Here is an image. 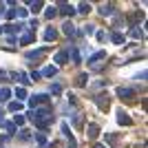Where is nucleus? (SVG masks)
<instances>
[{
  "mask_svg": "<svg viewBox=\"0 0 148 148\" xmlns=\"http://www.w3.org/2000/svg\"><path fill=\"white\" fill-rule=\"evenodd\" d=\"M111 40H113L115 44H124V42H126V38H124V33H119V31H113Z\"/></svg>",
  "mask_w": 148,
  "mask_h": 148,
  "instance_id": "2eb2a0df",
  "label": "nucleus"
},
{
  "mask_svg": "<svg viewBox=\"0 0 148 148\" xmlns=\"http://www.w3.org/2000/svg\"><path fill=\"white\" fill-rule=\"evenodd\" d=\"M71 58H73V62H82V58H80V53H77V49H71Z\"/></svg>",
  "mask_w": 148,
  "mask_h": 148,
  "instance_id": "2f4dec72",
  "label": "nucleus"
},
{
  "mask_svg": "<svg viewBox=\"0 0 148 148\" xmlns=\"http://www.w3.org/2000/svg\"><path fill=\"white\" fill-rule=\"evenodd\" d=\"M62 93V86L60 84H53V86H51V95H60Z\"/></svg>",
  "mask_w": 148,
  "mask_h": 148,
  "instance_id": "473e14b6",
  "label": "nucleus"
},
{
  "mask_svg": "<svg viewBox=\"0 0 148 148\" xmlns=\"http://www.w3.org/2000/svg\"><path fill=\"white\" fill-rule=\"evenodd\" d=\"M97 135H99V126L97 124H88V137H91V139H97Z\"/></svg>",
  "mask_w": 148,
  "mask_h": 148,
  "instance_id": "4468645a",
  "label": "nucleus"
},
{
  "mask_svg": "<svg viewBox=\"0 0 148 148\" xmlns=\"http://www.w3.org/2000/svg\"><path fill=\"white\" fill-rule=\"evenodd\" d=\"M42 7H44V2H40V0H36V2H31V11H33V13H38V11H40V9H42Z\"/></svg>",
  "mask_w": 148,
  "mask_h": 148,
  "instance_id": "393cba45",
  "label": "nucleus"
},
{
  "mask_svg": "<svg viewBox=\"0 0 148 148\" xmlns=\"http://www.w3.org/2000/svg\"><path fill=\"white\" fill-rule=\"evenodd\" d=\"M33 40H36V31H27L25 36L20 38V44H31Z\"/></svg>",
  "mask_w": 148,
  "mask_h": 148,
  "instance_id": "9b49d317",
  "label": "nucleus"
},
{
  "mask_svg": "<svg viewBox=\"0 0 148 148\" xmlns=\"http://www.w3.org/2000/svg\"><path fill=\"white\" fill-rule=\"evenodd\" d=\"M106 142H108V144H115V142H117V135H111V133H106Z\"/></svg>",
  "mask_w": 148,
  "mask_h": 148,
  "instance_id": "72a5a7b5",
  "label": "nucleus"
},
{
  "mask_svg": "<svg viewBox=\"0 0 148 148\" xmlns=\"http://www.w3.org/2000/svg\"><path fill=\"white\" fill-rule=\"evenodd\" d=\"M13 126H16V128H18V126H25V117H22V115H16V117H13Z\"/></svg>",
  "mask_w": 148,
  "mask_h": 148,
  "instance_id": "a878e982",
  "label": "nucleus"
},
{
  "mask_svg": "<svg viewBox=\"0 0 148 148\" xmlns=\"http://www.w3.org/2000/svg\"><path fill=\"white\" fill-rule=\"evenodd\" d=\"M97 40H99V42H104V40H106V33H104V31H97Z\"/></svg>",
  "mask_w": 148,
  "mask_h": 148,
  "instance_id": "ea45409f",
  "label": "nucleus"
},
{
  "mask_svg": "<svg viewBox=\"0 0 148 148\" xmlns=\"http://www.w3.org/2000/svg\"><path fill=\"white\" fill-rule=\"evenodd\" d=\"M130 36H133V38H137V40H142V38H144V33H142L139 29H137V27H133V29H130Z\"/></svg>",
  "mask_w": 148,
  "mask_h": 148,
  "instance_id": "bb28decb",
  "label": "nucleus"
},
{
  "mask_svg": "<svg viewBox=\"0 0 148 148\" xmlns=\"http://www.w3.org/2000/svg\"><path fill=\"white\" fill-rule=\"evenodd\" d=\"M58 13H60V16H69V18H71V16L75 13V7H73V5H66V2H62L60 9H58Z\"/></svg>",
  "mask_w": 148,
  "mask_h": 148,
  "instance_id": "423d86ee",
  "label": "nucleus"
},
{
  "mask_svg": "<svg viewBox=\"0 0 148 148\" xmlns=\"http://www.w3.org/2000/svg\"><path fill=\"white\" fill-rule=\"evenodd\" d=\"M16 97L18 99H27V91L25 88H16Z\"/></svg>",
  "mask_w": 148,
  "mask_h": 148,
  "instance_id": "7c9ffc66",
  "label": "nucleus"
},
{
  "mask_svg": "<svg viewBox=\"0 0 148 148\" xmlns=\"http://www.w3.org/2000/svg\"><path fill=\"white\" fill-rule=\"evenodd\" d=\"M22 108V102H9V111H20Z\"/></svg>",
  "mask_w": 148,
  "mask_h": 148,
  "instance_id": "c85d7f7f",
  "label": "nucleus"
},
{
  "mask_svg": "<svg viewBox=\"0 0 148 148\" xmlns=\"http://www.w3.org/2000/svg\"><path fill=\"white\" fill-rule=\"evenodd\" d=\"M104 58H106V53H104V51H97V53H93V56L88 58V64H95V62L104 60Z\"/></svg>",
  "mask_w": 148,
  "mask_h": 148,
  "instance_id": "dca6fc26",
  "label": "nucleus"
},
{
  "mask_svg": "<svg viewBox=\"0 0 148 148\" xmlns=\"http://www.w3.org/2000/svg\"><path fill=\"white\" fill-rule=\"evenodd\" d=\"M5 77H7V73H5V71H0V80H5Z\"/></svg>",
  "mask_w": 148,
  "mask_h": 148,
  "instance_id": "37998d69",
  "label": "nucleus"
},
{
  "mask_svg": "<svg viewBox=\"0 0 148 148\" xmlns=\"http://www.w3.org/2000/svg\"><path fill=\"white\" fill-rule=\"evenodd\" d=\"M135 148H146V146H144V144H142V146H135Z\"/></svg>",
  "mask_w": 148,
  "mask_h": 148,
  "instance_id": "a18cd8bd",
  "label": "nucleus"
},
{
  "mask_svg": "<svg viewBox=\"0 0 148 148\" xmlns=\"http://www.w3.org/2000/svg\"><path fill=\"white\" fill-rule=\"evenodd\" d=\"M95 148H104V146H99V144H95Z\"/></svg>",
  "mask_w": 148,
  "mask_h": 148,
  "instance_id": "c03bdc74",
  "label": "nucleus"
},
{
  "mask_svg": "<svg viewBox=\"0 0 148 148\" xmlns=\"http://www.w3.org/2000/svg\"><path fill=\"white\" fill-rule=\"evenodd\" d=\"M77 11H80V13H88V11H91V5H88V2H82V5L77 7Z\"/></svg>",
  "mask_w": 148,
  "mask_h": 148,
  "instance_id": "cd10ccee",
  "label": "nucleus"
},
{
  "mask_svg": "<svg viewBox=\"0 0 148 148\" xmlns=\"http://www.w3.org/2000/svg\"><path fill=\"white\" fill-rule=\"evenodd\" d=\"M9 139H11L9 135H0V146H5V144H9Z\"/></svg>",
  "mask_w": 148,
  "mask_h": 148,
  "instance_id": "e433bc0d",
  "label": "nucleus"
},
{
  "mask_svg": "<svg viewBox=\"0 0 148 148\" xmlns=\"http://www.w3.org/2000/svg\"><path fill=\"white\" fill-rule=\"evenodd\" d=\"M49 102V95H44V93H40V95H33V97L29 99V106H31V111L36 108L38 104H47Z\"/></svg>",
  "mask_w": 148,
  "mask_h": 148,
  "instance_id": "20e7f679",
  "label": "nucleus"
},
{
  "mask_svg": "<svg viewBox=\"0 0 148 148\" xmlns=\"http://www.w3.org/2000/svg\"><path fill=\"white\" fill-rule=\"evenodd\" d=\"M2 126H5V130H7V135H9V137L16 135V126H13V122H2Z\"/></svg>",
  "mask_w": 148,
  "mask_h": 148,
  "instance_id": "a211bd4d",
  "label": "nucleus"
},
{
  "mask_svg": "<svg viewBox=\"0 0 148 148\" xmlns=\"http://www.w3.org/2000/svg\"><path fill=\"white\" fill-rule=\"evenodd\" d=\"M95 104L102 108V111H108V106H111V97H108V93H97L95 95Z\"/></svg>",
  "mask_w": 148,
  "mask_h": 148,
  "instance_id": "f03ea898",
  "label": "nucleus"
},
{
  "mask_svg": "<svg viewBox=\"0 0 148 148\" xmlns=\"http://www.w3.org/2000/svg\"><path fill=\"white\" fill-rule=\"evenodd\" d=\"M56 73H58V69H56V66H47V69L42 71V75H44V77H53Z\"/></svg>",
  "mask_w": 148,
  "mask_h": 148,
  "instance_id": "412c9836",
  "label": "nucleus"
},
{
  "mask_svg": "<svg viewBox=\"0 0 148 148\" xmlns=\"http://www.w3.org/2000/svg\"><path fill=\"white\" fill-rule=\"evenodd\" d=\"M56 38H58V31L56 29H51V27H49V29L44 31V40H47V42H53Z\"/></svg>",
  "mask_w": 148,
  "mask_h": 148,
  "instance_id": "ddd939ff",
  "label": "nucleus"
},
{
  "mask_svg": "<svg viewBox=\"0 0 148 148\" xmlns=\"http://www.w3.org/2000/svg\"><path fill=\"white\" fill-rule=\"evenodd\" d=\"M0 31H2V27H0Z\"/></svg>",
  "mask_w": 148,
  "mask_h": 148,
  "instance_id": "49530a36",
  "label": "nucleus"
},
{
  "mask_svg": "<svg viewBox=\"0 0 148 148\" xmlns=\"http://www.w3.org/2000/svg\"><path fill=\"white\" fill-rule=\"evenodd\" d=\"M69 144H71L69 148H77V146H75V139H69Z\"/></svg>",
  "mask_w": 148,
  "mask_h": 148,
  "instance_id": "79ce46f5",
  "label": "nucleus"
},
{
  "mask_svg": "<svg viewBox=\"0 0 148 148\" xmlns=\"http://www.w3.org/2000/svg\"><path fill=\"white\" fill-rule=\"evenodd\" d=\"M117 95H119L122 99H133V97L137 95V93H135V88H128V86H119V88H117Z\"/></svg>",
  "mask_w": 148,
  "mask_h": 148,
  "instance_id": "39448f33",
  "label": "nucleus"
},
{
  "mask_svg": "<svg viewBox=\"0 0 148 148\" xmlns=\"http://www.w3.org/2000/svg\"><path fill=\"white\" fill-rule=\"evenodd\" d=\"M36 142H38V144H40V148H42V146H44V144H47V135H44L42 130H40V133H38V135H36Z\"/></svg>",
  "mask_w": 148,
  "mask_h": 148,
  "instance_id": "b1692460",
  "label": "nucleus"
},
{
  "mask_svg": "<svg viewBox=\"0 0 148 148\" xmlns=\"http://www.w3.org/2000/svg\"><path fill=\"white\" fill-rule=\"evenodd\" d=\"M31 80H33V82L40 80V73H31V75H29V82H31Z\"/></svg>",
  "mask_w": 148,
  "mask_h": 148,
  "instance_id": "a19ab883",
  "label": "nucleus"
},
{
  "mask_svg": "<svg viewBox=\"0 0 148 148\" xmlns=\"http://www.w3.org/2000/svg\"><path fill=\"white\" fill-rule=\"evenodd\" d=\"M16 13H18V9H9V11H7V18L13 20V18H16Z\"/></svg>",
  "mask_w": 148,
  "mask_h": 148,
  "instance_id": "c9c22d12",
  "label": "nucleus"
},
{
  "mask_svg": "<svg viewBox=\"0 0 148 148\" xmlns=\"http://www.w3.org/2000/svg\"><path fill=\"white\" fill-rule=\"evenodd\" d=\"M9 97H11V91L9 88H0V102H7Z\"/></svg>",
  "mask_w": 148,
  "mask_h": 148,
  "instance_id": "4be33fe9",
  "label": "nucleus"
},
{
  "mask_svg": "<svg viewBox=\"0 0 148 148\" xmlns=\"http://www.w3.org/2000/svg\"><path fill=\"white\" fill-rule=\"evenodd\" d=\"M93 31H95V29H93V25H86V27H84V33H86V36H91Z\"/></svg>",
  "mask_w": 148,
  "mask_h": 148,
  "instance_id": "58836bf2",
  "label": "nucleus"
},
{
  "mask_svg": "<svg viewBox=\"0 0 148 148\" xmlns=\"http://www.w3.org/2000/svg\"><path fill=\"white\" fill-rule=\"evenodd\" d=\"M25 27H27V25H22V22H18V25H7V27H5V31L13 36V33H20V31L25 29Z\"/></svg>",
  "mask_w": 148,
  "mask_h": 148,
  "instance_id": "9d476101",
  "label": "nucleus"
},
{
  "mask_svg": "<svg viewBox=\"0 0 148 148\" xmlns=\"http://www.w3.org/2000/svg\"><path fill=\"white\" fill-rule=\"evenodd\" d=\"M13 80L22 82V84H29V75H27V73H22V71H18V73H13Z\"/></svg>",
  "mask_w": 148,
  "mask_h": 148,
  "instance_id": "f3484780",
  "label": "nucleus"
},
{
  "mask_svg": "<svg viewBox=\"0 0 148 148\" xmlns=\"http://www.w3.org/2000/svg\"><path fill=\"white\" fill-rule=\"evenodd\" d=\"M113 11H115V7H113V5H104L102 9H99V13H102V16H111Z\"/></svg>",
  "mask_w": 148,
  "mask_h": 148,
  "instance_id": "aec40b11",
  "label": "nucleus"
},
{
  "mask_svg": "<svg viewBox=\"0 0 148 148\" xmlns=\"http://www.w3.org/2000/svg\"><path fill=\"white\" fill-rule=\"evenodd\" d=\"M56 16H58V9H56V7H49V9H47V18H56Z\"/></svg>",
  "mask_w": 148,
  "mask_h": 148,
  "instance_id": "c756f323",
  "label": "nucleus"
},
{
  "mask_svg": "<svg viewBox=\"0 0 148 148\" xmlns=\"http://www.w3.org/2000/svg\"><path fill=\"white\" fill-rule=\"evenodd\" d=\"M62 133H64V137L73 139V133H71V128H69V124H66V122H62Z\"/></svg>",
  "mask_w": 148,
  "mask_h": 148,
  "instance_id": "5701e85b",
  "label": "nucleus"
},
{
  "mask_svg": "<svg viewBox=\"0 0 148 148\" xmlns=\"http://www.w3.org/2000/svg\"><path fill=\"white\" fill-rule=\"evenodd\" d=\"M62 31H64L69 38H75V36H77V31H75V25H71V22H64V25H62Z\"/></svg>",
  "mask_w": 148,
  "mask_h": 148,
  "instance_id": "1a4fd4ad",
  "label": "nucleus"
},
{
  "mask_svg": "<svg viewBox=\"0 0 148 148\" xmlns=\"http://www.w3.org/2000/svg\"><path fill=\"white\" fill-rule=\"evenodd\" d=\"M86 82H88V75H86V73H82V75H77L75 84H77V86H86Z\"/></svg>",
  "mask_w": 148,
  "mask_h": 148,
  "instance_id": "6ab92c4d",
  "label": "nucleus"
},
{
  "mask_svg": "<svg viewBox=\"0 0 148 148\" xmlns=\"http://www.w3.org/2000/svg\"><path fill=\"white\" fill-rule=\"evenodd\" d=\"M139 20H144V11H133L128 16V25H130V29H133V27H137V22H139Z\"/></svg>",
  "mask_w": 148,
  "mask_h": 148,
  "instance_id": "0eeeda50",
  "label": "nucleus"
},
{
  "mask_svg": "<svg viewBox=\"0 0 148 148\" xmlns=\"http://www.w3.org/2000/svg\"><path fill=\"white\" fill-rule=\"evenodd\" d=\"M47 53H49V47H42V49L29 51V53H27V60H33V64H36V62H38V60H42Z\"/></svg>",
  "mask_w": 148,
  "mask_h": 148,
  "instance_id": "7ed1b4c3",
  "label": "nucleus"
},
{
  "mask_svg": "<svg viewBox=\"0 0 148 148\" xmlns=\"http://www.w3.org/2000/svg\"><path fill=\"white\" fill-rule=\"evenodd\" d=\"M82 122H84V119H82V115H75V117H73V124H75V126H82Z\"/></svg>",
  "mask_w": 148,
  "mask_h": 148,
  "instance_id": "4c0bfd02",
  "label": "nucleus"
},
{
  "mask_svg": "<svg viewBox=\"0 0 148 148\" xmlns=\"http://www.w3.org/2000/svg\"><path fill=\"white\" fill-rule=\"evenodd\" d=\"M117 122L122 124V126H133V119L128 117V113H124V111L117 113Z\"/></svg>",
  "mask_w": 148,
  "mask_h": 148,
  "instance_id": "6e6552de",
  "label": "nucleus"
},
{
  "mask_svg": "<svg viewBox=\"0 0 148 148\" xmlns=\"http://www.w3.org/2000/svg\"><path fill=\"white\" fill-rule=\"evenodd\" d=\"M29 119H31V122H33L38 128L44 133V130H47L51 124H53V108H51V106L36 108V111H31V113H29Z\"/></svg>",
  "mask_w": 148,
  "mask_h": 148,
  "instance_id": "f257e3e1",
  "label": "nucleus"
},
{
  "mask_svg": "<svg viewBox=\"0 0 148 148\" xmlns=\"http://www.w3.org/2000/svg\"><path fill=\"white\" fill-rule=\"evenodd\" d=\"M56 62H58V64H66V62H69V51H60V53H56Z\"/></svg>",
  "mask_w": 148,
  "mask_h": 148,
  "instance_id": "f8f14e48",
  "label": "nucleus"
},
{
  "mask_svg": "<svg viewBox=\"0 0 148 148\" xmlns=\"http://www.w3.org/2000/svg\"><path fill=\"white\" fill-rule=\"evenodd\" d=\"M29 130H20V139H22V142H27V139H29Z\"/></svg>",
  "mask_w": 148,
  "mask_h": 148,
  "instance_id": "f704fd0d",
  "label": "nucleus"
}]
</instances>
